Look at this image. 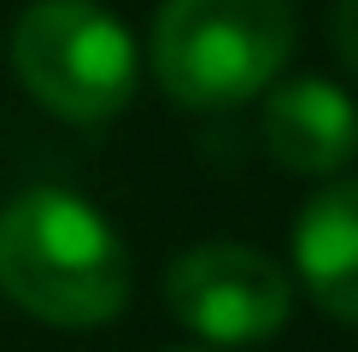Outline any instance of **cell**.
<instances>
[{
	"label": "cell",
	"mask_w": 358,
	"mask_h": 352,
	"mask_svg": "<svg viewBox=\"0 0 358 352\" xmlns=\"http://www.w3.org/2000/svg\"><path fill=\"white\" fill-rule=\"evenodd\" d=\"M0 288L41 323L94 329L129 300V253L83 194L29 188L0 217Z\"/></svg>",
	"instance_id": "1"
},
{
	"label": "cell",
	"mask_w": 358,
	"mask_h": 352,
	"mask_svg": "<svg viewBox=\"0 0 358 352\" xmlns=\"http://www.w3.org/2000/svg\"><path fill=\"white\" fill-rule=\"evenodd\" d=\"M288 53V0H165L153 18V77L188 112H229L264 94Z\"/></svg>",
	"instance_id": "2"
},
{
	"label": "cell",
	"mask_w": 358,
	"mask_h": 352,
	"mask_svg": "<svg viewBox=\"0 0 358 352\" xmlns=\"http://www.w3.org/2000/svg\"><path fill=\"white\" fill-rule=\"evenodd\" d=\"M12 71L65 124H106L136 94V41L94 0H36L12 29Z\"/></svg>",
	"instance_id": "3"
},
{
	"label": "cell",
	"mask_w": 358,
	"mask_h": 352,
	"mask_svg": "<svg viewBox=\"0 0 358 352\" xmlns=\"http://www.w3.org/2000/svg\"><path fill=\"white\" fill-rule=\"evenodd\" d=\"M165 300L176 323H188L212 346H252V341H271L288 323L294 288L259 247L206 241L188 247L165 270Z\"/></svg>",
	"instance_id": "4"
},
{
	"label": "cell",
	"mask_w": 358,
	"mask_h": 352,
	"mask_svg": "<svg viewBox=\"0 0 358 352\" xmlns=\"http://www.w3.org/2000/svg\"><path fill=\"white\" fill-rule=\"evenodd\" d=\"M264 147L282 170L335 176L358 159V106L323 77H288L264 100Z\"/></svg>",
	"instance_id": "5"
},
{
	"label": "cell",
	"mask_w": 358,
	"mask_h": 352,
	"mask_svg": "<svg viewBox=\"0 0 358 352\" xmlns=\"http://www.w3.org/2000/svg\"><path fill=\"white\" fill-rule=\"evenodd\" d=\"M294 264L335 323H358V182H329L294 223Z\"/></svg>",
	"instance_id": "6"
},
{
	"label": "cell",
	"mask_w": 358,
	"mask_h": 352,
	"mask_svg": "<svg viewBox=\"0 0 358 352\" xmlns=\"http://www.w3.org/2000/svg\"><path fill=\"white\" fill-rule=\"evenodd\" d=\"M335 53L358 77V0H335Z\"/></svg>",
	"instance_id": "7"
}]
</instances>
